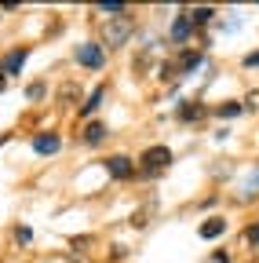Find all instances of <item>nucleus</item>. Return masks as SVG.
I'll list each match as a JSON object with an SVG mask.
<instances>
[{
	"mask_svg": "<svg viewBox=\"0 0 259 263\" xmlns=\"http://www.w3.org/2000/svg\"><path fill=\"white\" fill-rule=\"evenodd\" d=\"M132 33H135V18H132V15H117V18H110V22L103 26V41H106L110 48H121V44H128Z\"/></svg>",
	"mask_w": 259,
	"mask_h": 263,
	"instance_id": "f257e3e1",
	"label": "nucleus"
},
{
	"mask_svg": "<svg viewBox=\"0 0 259 263\" xmlns=\"http://www.w3.org/2000/svg\"><path fill=\"white\" fill-rule=\"evenodd\" d=\"M139 161H143V176L153 179V176H161V172L172 164V150H168V146H150Z\"/></svg>",
	"mask_w": 259,
	"mask_h": 263,
	"instance_id": "f03ea898",
	"label": "nucleus"
},
{
	"mask_svg": "<svg viewBox=\"0 0 259 263\" xmlns=\"http://www.w3.org/2000/svg\"><path fill=\"white\" fill-rule=\"evenodd\" d=\"M77 62L88 66V70H103V62H106L103 44H81V48H77Z\"/></svg>",
	"mask_w": 259,
	"mask_h": 263,
	"instance_id": "7ed1b4c3",
	"label": "nucleus"
},
{
	"mask_svg": "<svg viewBox=\"0 0 259 263\" xmlns=\"http://www.w3.org/2000/svg\"><path fill=\"white\" fill-rule=\"evenodd\" d=\"M106 172H110L113 179H132V176H135V164H132V157L113 154V157L106 161Z\"/></svg>",
	"mask_w": 259,
	"mask_h": 263,
	"instance_id": "20e7f679",
	"label": "nucleus"
},
{
	"mask_svg": "<svg viewBox=\"0 0 259 263\" xmlns=\"http://www.w3.org/2000/svg\"><path fill=\"white\" fill-rule=\"evenodd\" d=\"M26 59H29V48H15V51H8L4 59H0V73H4V77H11V73H18Z\"/></svg>",
	"mask_w": 259,
	"mask_h": 263,
	"instance_id": "39448f33",
	"label": "nucleus"
},
{
	"mask_svg": "<svg viewBox=\"0 0 259 263\" xmlns=\"http://www.w3.org/2000/svg\"><path fill=\"white\" fill-rule=\"evenodd\" d=\"M58 146H62V139L55 136V132H41V136L33 139V150H37V154H55Z\"/></svg>",
	"mask_w": 259,
	"mask_h": 263,
	"instance_id": "423d86ee",
	"label": "nucleus"
},
{
	"mask_svg": "<svg viewBox=\"0 0 259 263\" xmlns=\"http://www.w3.org/2000/svg\"><path fill=\"white\" fill-rule=\"evenodd\" d=\"M223 230H226V219H223V216H212V219H205V223L197 227V234L212 241V238H219V234H223Z\"/></svg>",
	"mask_w": 259,
	"mask_h": 263,
	"instance_id": "0eeeda50",
	"label": "nucleus"
},
{
	"mask_svg": "<svg viewBox=\"0 0 259 263\" xmlns=\"http://www.w3.org/2000/svg\"><path fill=\"white\" fill-rule=\"evenodd\" d=\"M201 62H205V51H183L175 66H179V73H193Z\"/></svg>",
	"mask_w": 259,
	"mask_h": 263,
	"instance_id": "6e6552de",
	"label": "nucleus"
},
{
	"mask_svg": "<svg viewBox=\"0 0 259 263\" xmlns=\"http://www.w3.org/2000/svg\"><path fill=\"white\" fill-rule=\"evenodd\" d=\"M190 29H193V22H190V11H186V15H179V18L172 22V41L183 44V41L190 37Z\"/></svg>",
	"mask_w": 259,
	"mask_h": 263,
	"instance_id": "1a4fd4ad",
	"label": "nucleus"
},
{
	"mask_svg": "<svg viewBox=\"0 0 259 263\" xmlns=\"http://www.w3.org/2000/svg\"><path fill=\"white\" fill-rule=\"evenodd\" d=\"M103 139H106V124H99V121H91V124L84 128V143H88V146H99Z\"/></svg>",
	"mask_w": 259,
	"mask_h": 263,
	"instance_id": "9d476101",
	"label": "nucleus"
},
{
	"mask_svg": "<svg viewBox=\"0 0 259 263\" xmlns=\"http://www.w3.org/2000/svg\"><path fill=\"white\" fill-rule=\"evenodd\" d=\"M103 99H106V88H95V91H91V99H88V103L81 106V117H91L95 110L103 106Z\"/></svg>",
	"mask_w": 259,
	"mask_h": 263,
	"instance_id": "9b49d317",
	"label": "nucleus"
},
{
	"mask_svg": "<svg viewBox=\"0 0 259 263\" xmlns=\"http://www.w3.org/2000/svg\"><path fill=\"white\" fill-rule=\"evenodd\" d=\"M201 114H205L201 103H183V106H179V121H197Z\"/></svg>",
	"mask_w": 259,
	"mask_h": 263,
	"instance_id": "f8f14e48",
	"label": "nucleus"
},
{
	"mask_svg": "<svg viewBox=\"0 0 259 263\" xmlns=\"http://www.w3.org/2000/svg\"><path fill=\"white\" fill-rule=\"evenodd\" d=\"M212 15H215V8H193V11H190V22H193V26H208Z\"/></svg>",
	"mask_w": 259,
	"mask_h": 263,
	"instance_id": "ddd939ff",
	"label": "nucleus"
},
{
	"mask_svg": "<svg viewBox=\"0 0 259 263\" xmlns=\"http://www.w3.org/2000/svg\"><path fill=\"white\" fill-rule=\"evenodd\" d=\"M215 114H219V117H237V114H241V103H223Z\"/></svg>",
	"mask_w": 259,
	"mask_h": 263,
	"instance_id": "4468645a",
	"label": "nucleus"
},
{
	"mask_svg": "<svg viewBox=\"0 0 259 263\" xmlns=\"http://www.w3.org/2000/svg\"><path fill=\"white\" fill-rule=\"evenodd\" d=\"M58 99H62V103H73V99H77V84H62L58 88Z\"/></svg>",
	"mask_w": 259,
	"mask_h": 263,
	"instance_id": "2eb2a0df",
	"label": "nucleus"
},
{
	"mask_svg": "<svg viewBox=\"0 0 259 263\" xmlns=\"http://www.w3.org/2000/svg\"><path fill=\"white\" fill-rule=\"evenodd\" d=\"M29 238H33V230H29V227H15V241L18 245H26Z\"/></svg>",
	"mask_w": 259,
	"mask_h": 263,
	"instance_id": "dca6fc26",
	"label": "nucleus"
},
{
	"mask_svg": "<svg viewBox=\"0 0 259 263\" xmlns=\"http://www.w3.org/2000/svg\"><path fill=\"white\" fill-rule=\"evenodd\" d=\"M29 99H33V103H37V99H44V84L37 81V84H29V91H26Z\"/></svg>",
	"mask_w": 259,
	"mask_h": 263,
	"instance_id": "f3484780",
	"label": "nucleus"
},
{
	"mask_svg": "<svg viewBox=\"0 0 259 263\" xmlns=\"http://www.w3.org/2000/svg\"><path fill=\"white\" fill-rule=\"evenodd\" d=\"M245 238H248V241H252V245H259V223H252V227H248V230H245Z\"/></svg>",
	"mask_w": 259,
	"mask_h": 263,
	"instance_id": "a211bd4d",
	"label": "nucleus"
},
{
	"mask_svg": "<svg viewBox=\"0 0 259 263\" xmlns=\"http://www.w3.org/2000/svg\"><path fill=\"white\" fill-rule=\"evenodd\" d=\"M245 194H248V197H252V194H259V176H252V179H248V186H245Z\"/></svg>",
	"mask_w": 259,
	"mask_h": 263,
	"instance_id": "6ab92c4d",
	"label": "nucleus"
},
{
	"mask_svg": "<svg viewBox=\"0 0 259 263\" xmlns=\"http://www.w3.org/2000/svg\"><path fill=\"white\" fill-rule=\"evenodd\" d=\"M245 106H248V110H259V91H252V95L245 99Z\"/></svg>",
	"mask_w": 259,
	"mask_h": 263,
	"instance_id": "aec40b11",
	"label": "nucleus"
},
{
	"mask_svg": "<svg viewBox=\"0 0 259 263\" xmlns=\"http://www.w3.org/2000/svg\"><path fill=\"white\" fill-rule=\"evenodd\" d=\"M245 66H259V51H252V55H245Z\"/></svg>",
	"mask_w": 259,
	"mask_h": 263,
	"instance_id": "412c9836",
	"label": "nucleus"
},
{
	"mask_svg": "<svg viewBox=\"0 0 259 263\" xmlns=\"http://www.w3.org/2000/svg\"><path fill=\"white\" fill-rule=\"evenodd\" d=\"M0 91H4V77H0Z\"/></svg>",
	"mask_w": 259,
	"mask_h": 263,
	"instance_id": "4be33fe9",
	"label": "nucleus"
}]
</instances>
